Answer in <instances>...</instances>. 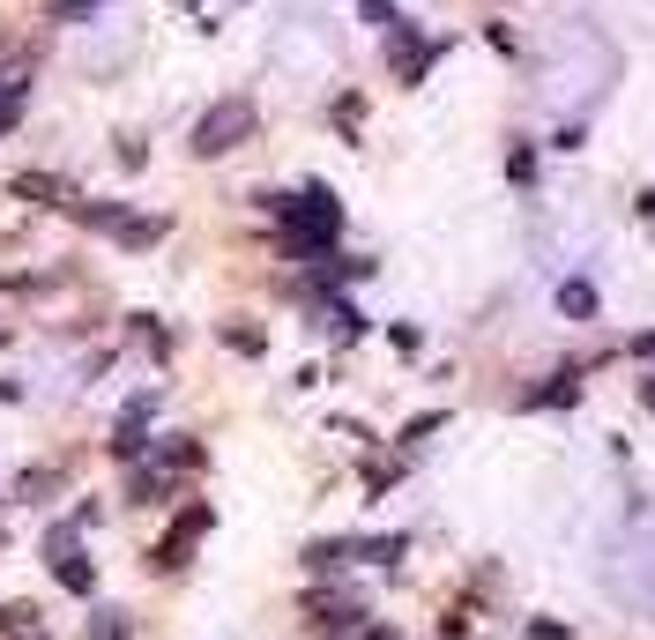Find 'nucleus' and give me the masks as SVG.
<instances>
[{
	"label": "nucleus",
	"mask_w": 655,
	"mask_h": 640,
	"mask_svg": "<svg viewBox=\"0 0 655 640\" xmlns=\"http://www.w3.org/2000/svg\"><path fill=\"white\" fill-rule=\"evenodd\" d=\"M23 626H31V611L23 603H0V633H23Z\"/></svg>",
	"instance_id": "27"
},
{
	"label": "nucleus",
	"mask_w": 655,
	"mask_h": 640,
	"mask_svg": "<svg viewBox=\"0 0 655 640\" xmlns=\"http://www.w3.org/2000/svg\"><path fill=\"white\" fill-rule=\"evenodd\" d=\"M82 640H127V611H97V618H90V633Z\"/></svg>",
	"instance_id": "22"
},
{
	"label": "nucleus",
	"mask_w": 655,
	"mask_h": 640,
	"mask_svg": "<svg viewBox=\"0 0 655 640\" xmlns=\"http://www.w3.org/2000/svg\"><path fill=\"white\" fill-rule=\"evenodd\" d=\"M82 224H90V231H120V224H127V209H120V202H82Z\"/></svg>",
	"instance_id": "19"
},
{
	"label": "nucleus",
	"mask_w": 655,
	"mask_h": 640,
	"mask_svg": "<svg viewBox=\"0 0 655 640\" xmlns=\"http://www.w3.org/2000/svg\"><path fill=\"white\" fill-rule=\"evenodd\" d=\"M529 640H567V626L559 618H529Z\"/></svg>",
	"instance_id": "28"
},
{
	"label": "nucleus",
	"mask_w": 655,
	"mask_h": 640,
	"mask_svg": "<svg viewBox=\"0 0 655 640\" xmlns=\"http://www.w3.org/2000/svg\"><path fill=\"white\" fill-rule=\"evenodd\" d=\"M641 402H648V410H655V373H648V381H641Z\"/></svg>",
	"instance_id": "29"
},
{
	"label": "nucleus",
	"mask_w": 655,
	"mask_h": 640,
	"mask_svg": "<svg viewBox=\"0 0 655 640\" xmlns=\"http://www.w3.org/2000/svg\"><path fill=\"white\" fill-rule=\"evenodd\" d=\"M306 611H313V626H321V633H343V626H358V618H366L358 603H350V596H335V589L306 596Z\"/></svg>",
	"instance_id": "9"
},
{
	"label": "nucleus",
	"mask_w": 655,
	"mask_h": 640,
	"mask_svg": "<svg viewBox=\"0 0 655 640\" xmlns=\"http://www.w3.org/2000/svg\"><path fill=\"white\" fill-rule=\"evenodd\" d=\"M82 529L75 521H60V529H45V566H52V581L68 589V596H90L97 589V566L82 558V544H75Z\"/></svg>",
	"instance_id": "5"
},
{
	"label": "nucleus",
	"mask_w": 655,
	"mask_h": 640,
	"mask_svg": "<svg viewBox=\"0 0 655 640\" xmlns=\"http://www.w3.org/2000/svg\"><path fill=\"white\" fill-rule=\"evenodd\" d=\"M327 328H335V342L366 336V321H358V305H350V299H327Z\"/></svg>",
	"instance_id": "17"
},
{
	"label": "nucleus",
	"mask_w": 655,
	"mask_h": 640,
	"mask_svg": "<svg viewBox=\"0 0 655 640\" xmlns=\"http://www.w3.org/2000/svg\"><path fill=\"white\" fill-rule=\"evenodd\" d=\"M23 640H52V633H23Z\"/></svg>",
	"instance_id": "32"
},
{
	"label": "nucleus",
	"mask_w": 655,
	"mask_h": 640,
	"mask_svg": "<svg viewBox=\"0 0 655 640\" xmlns=\"http://www.w3.org/2000/svg\"><path fill=\"white\" fill-rule=\"evenodd\" d=\"M164 492H171V476L150 462V470H127V499L134 507H164Z\"/></svg>",
	"instance_id": "12"
},
{
	"label": "nucleus",
	"mask_w": 655,
	"mask_h": 640,
	"mask_svg": "<svg viewBox=\"0 0 655 640\" xmlns=\"http://www.w3.org/2000/svg\"><path fill=\"white\" fill-rule=\"evenodd\" d=\"M409 552V536H350V558H366V566H395Z\"/></svg>",
	"instance_id": "14"
},
{
	"label": "nucleus",
	"mask_w": 655,
	"mask_h": 640,
	"mask_svg": "<svg viewBox=\"0 0 655 640\" xmlns=\"http://www.w3.org/2000/svg\"><path fill=\"white\" fill-rule=\"evenodd\" d=\"M15 395H23V387H15V381H0V402H15Z\"/></svg>",
	"instance_id": "30"
},
{
	"label": "nucleus",
	"mask_w": 655,
	"mask_h": 640,
	"mask_svg": "<svg viewBox=\"0 0 655 640\" xmlns=\"http://www.w3.org/2000/svg\"><path fill=\"white\" fill-rule=\"evenodd\" d=\"M448 52V38H425L417 23H403V31H388V68L403 75V83H425V68Z\"/></svg>",
	"instance_id": "7"
},
{
	"label": "nucleus",
	"mask_w": 655,
	"mask_h": 640,
	"mask_svg": "<svg viewBox=\"0 0 655 640\" xmlns=\"http://www.w3.org/2000/svg\"><path fill=\"white\" fill-rule=\"evenodd\" d=\"M253 97H224V105H209L202 120H194V157H224V149H239L246 134H253Z\"/></svg>",
	"instance_id": "4"
},
{
	"label": "nucleus",
	"mask_w": 655,
	"mask_h": 640,
	"mask_svg": "<svg viewBox=\"0 0 655 640\" xmlns=\"http://www.w3.org/2000/svg\"><path fill=\"white\" fill-rule=\"evenodd\" d=\"M604 589H611L626 611H655V521H641L633 536H618V544H611Z\"/></svg>",
	"instance_id": "3"
},
{
	"label": "nucleus",
	"mask_w": 655,
	"mask_h": 640,
	"mask_svg": "<svg viewBox=\"0 0 655 640\" xmlns=\"http://www.w3.org/2000/svg\"><path fill=\"white\" fill-rule=\"evenodd\" d=\"M388 342H395V350H403V358H417V350H425V336H417V328H409V321H395V328H388Z\"/></svg>",
	"instance_id": "24"
},
{
	"label": "nucleus",
	"mask_w": 655,
	"mask_h": 640,
	"mask_svg": "<svg viewBox=\"0 0 655 640\" xmlns=\"http://www.w3.org/2000/svg\"><path fill=\"white\" fill-rule=\"evenodd\" d=\"M573 402H581V373H551V381L544 387H529V395H522V410H573Z\"/></svg>",
	"instance_id": "8"
},
{
	"label": "nucleus",
	"mask_w": 655,
	"mask_h": 640,
	"mask_svg": "<svg viewBox=\"0 0 655 640\" xmlns=\"http://www.w3.org/2000/svg\"><path fill=\"white\" fill-rule=\"evenodd\" d=\"M261 209L284 216V246L298 261H327V254H335V239H343V202L327 194L321 179H313L306 194H261Z\"/></svg>",
	"instance_id": "2"
},
{
	"label": "nucleus",
	"mask_w": 655,
	"mask_h": 640,
	"mask_svg": "<svg viewBox=\"0 0 655 640\" xmlns=\"http://www.w3.org/2000/svg\"><path fill=\"white\" fill-rule=\"evenodd\" d=\"M358 640H395V633H380V626H372V633H358Z\"/></svg>",
	"instance_id": "31"
},
{
	"label": "nucleus",
	"mask_w": 655,
	"mask_h": 640,
	"mask_svg": "<svg viewBox=\"0 0 655 640\" xmlns=\"http://www.w3.org/2000/svg\"><path fill=\"white\" fill-rule=\"evenodd\" d=\"M306 566H313V573H335V566H350V536H321V544H306Z\"/></svg>",
	"instance_id": "16"
},
{
	"label": "nucleus",
	"mask_w": 655,
	"mask_h": 640,
	"mask_svg": "<svg viewBox=\"0 0 655 640\" xmlns=\"http://www.w3.org/2000/svg\"><path fill=\"white\" fill-rule=\"evenodd\" d=\"M358 15H366L380 38H388V31H403V8H395V0H358Z\"/></svg>",
	"instance_id": "21"
},
{
	"label": "nucleus",
	"mask_w": 655,
	"mask_h": 640,
	"mask_svg": "<svg viewBox=\"0 0 655 640\" xmlns=\"http://www.w3.org/2000/svg\"><path fill=\"white\" fill-rule=\"evenodd\" d=\"M507 179H514V186H536V142H514V149H507Z\"/></svg>",
	"instance_id": "20"
},
{
	"label": "nucleus",
	"mask_w": 655,
	"mask_h": 640,
	"mask_svg": "<svg viewBox=\"0 0 655 640\" xmlns=\"http://www.w3.org/2000/svg\"><path fill=\"white\" fill-rule=\"evenodd\" d=\"M97 8H105V0H60V8H52V23H82V15H97Z\"/></svg>",
	"instance_id": "25"
},
{
	"label": "nucleus",
	"mask_w": 655,
	"mask_h": 640,
	"mask_svg": "<svg viewBox=\"0 0 655 640\" xmlns=\"http://www.w3.org/2000/svg\"><path fill=\"white\" fill-rule=\"evenodd\" d=\"M15 492H23V499H38V507H45V492H52V470H31L23 484H15Z\"/></svg>",
	"instance_id": "26"
},
{
	"label": "nucleus",
	"mask_w": 655,
	"mask_h": 640,
	"mask_svg": "<svg viewBox=\"0 0 655 640\" xmlns=\"http://www.w3.org/2000/svg\"><path fill=\"white\" fill-rule=\"evenodd\" d=\"M611 83H618V52L604 38H588V31H573V38L544 60V105L567 112V120H581Z\"/></svg>",
	"instance_id": "1"
},
{
	"label": "nucleus",
	"mask_w": 655,
	"mask_h": 640,
	"mask_svg": "<svg viewBox=\"0 0 655 640\" xmlns=\"http://www.w3.org/2000/svg\"><path fill=\"white\" fill-rule=\"evenodd\" d=\"M164 231H171V216H127L112 239H120L127 254H150V246H164Z\"/></svg>",
	"instance_id": "10"
},
{
	"label": "nucleus",
	"mask_w": 655,
	"mask_h": 640,
	"mask_svg": "<svg viewBox=\"0 0 655 640\" xmlns=\"http://www.w3.org/2000/svg\"><path fill=\"white\" fill-rule=\"evenodd\" d=\"M209 521H216L209 507H187V514H179V521H171V529L157 536V552H150V566H157V573H179V566L194 558V544L209 536Z\"/></svg>",
	"instance_id": "6"
},
{
	"label": "nucleus",
	"mask_w": 655,
	"mask_h": 640,
	"mask_svg": "<svg viewBox=\"0 0 655 640\" xmlns=\"http://www.w3.org/2000/svg\"><path fill=\"white\" fill-rule=\"evenodd\" d=\"M440 425H448L440 410H425V418H409V425H403V447H425V439H432Z\"/></svg>",
	"instance_id": "23"
},
{
	"label": "nucleus",
	"mask_w": 655,
	"mask_h": 640,
	"mask_svg": "<svg viewBox=\"0 0 655 640\" xmlns=\"http://www.w3.org/2000/svg\"><path fill=\"white\" fill-rule=\"evenodd\" d=\"M224 342H231L239 358H261V350H269V336H261L253 321H224Z\"/></svg>",
	"instance_id": "18"
},
{
	"label": "nucleus",
	"mask_w": 655,
	"mask_h": 640,
	"mask_svg": "<svg viewBox=\"0 0 655 640\" xmlns=\"http://www.w3.org/2000/svg\"><path fill=\"white\" fill-rule=\"evenodd\" d=\"M559 313H567V321H596V283L567 276V283H559Z\"/></svg>",
	"instance_id": "15"
},
{
	"label": "nucleus",
	"mask_w": 655,
	"mask_h": 640,
	"mask_svg": "<svg viewBox=\"0 0 655 640\" xmlns=\"http://www.w3.org/2000/svg\"><path fill=\"white\" fill-rule=\"evenodd\" d=\"M157 470H202V439H187V432H171V439H157Z\"/></svg>",
	"instance_id": "11"
},
{
	"label": "nucleus",
	"mask_w": 655,
	"mask_h": 640,
	"mask_svg": "<svg viewBox=\"0 0 655 640\" xmlns=\"http://www.w3.org/2000/svg\"><path fill=\"white\" fill-rule=\"evenodd\" d=\"M15 194H23V202H38V209H68V186H60V179H45V171H23V179H15Z\"/></svg>",
	"instance_id": "13"
}]
</instances>
